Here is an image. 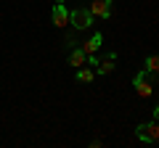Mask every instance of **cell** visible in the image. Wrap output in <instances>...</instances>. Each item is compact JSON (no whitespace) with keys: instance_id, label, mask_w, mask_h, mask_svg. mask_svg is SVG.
<instances>
[{"instance_id":"11","label":"cell","mask_w":159,"mask_h":148,"mask_svg":"<svg viewBox=\"0 0 159 148\" xmlns=\"http://www.w3.org/2000/svg\"><path fill=\"white\" fill-rule=\"evenodd\" d=\"M154 116H157V119H159V108H154Z\"/></svg>"},{"instance_id":"5","label":"cell","mask_w":159,"mask_h":148,"mask_svg":"<svg viewBox=\"0 0 159 148\" xmlns=\"http://www.w3.org/2000/svg\"><path fill=\"white\" fill-rule=\"evenodd\" d=\"M53 24H56V27H66L69 24V13H66V8H64V3H56V6H53Z\"/></svg>"},{"instance_id":"9","label":"cell","mask_w":159,"mask_h":148,"mask_svg":"<svg viewBox=\"0 0 159 148\" xmlns=\"http://www.w3.org/2000/svg\"><path fill=\"white\" fill-rule=\"evenodd\" d=\"M93 77H96V74H93L90 69H80L77 72V82H93Z\"/></svg>"},{"instance_id":"12","label":"cell","mask_w":159,"mask_h":148,"mask_svg":"<svg viewBox=\"0 0 159 148\" xmlns=\"http://www.w3.org/2000/svg\"><path fill=\"white\" fill-rule=\"evenodd\" d=\"M56 3H64V0H56Z\"/></svg>"},{"instance_id":"8","label":"cell","mask_w":159,"mask_h":148,"mask_svg":"<svg viewBox=\"0 0 159 148\" xmlns=\"http://www.w3.org/2000/svg\"><path fill=\"white\" fill-rule=\"evenodd\" d=\"M114 61H117V56L114 53H109V56H103L101 61H98V74H109L114 69Z\"/></svg>"},{"instance_id":"4","label":"cell","mask_w":159,"mask_h":148,"mask_svg":"<svg viewBox=\"0 0 159 148\" xmlns=\"http://www.w3.org/2000/svg\"><path fill=\"white\" fill-rule=\"evenodd\" d=\"M146 69H143V72H138L135 74V77H133V87H135V93H138V95H141V98H148V95H151V85H148V82H146Z\"/></svg>"},{"instance_id":"3","label":"cell","mask_w":159,"mask_h":148,"mask_svg":"<svg viewBox=\"0 0 159 148\" xmlns=\"http://www.w3.org/2000/svg\"><path fill=\"white\" fill-rule=\"evenodd\" d=\"M90 13H93V19H101V21L111 19V0H93Z\"/></svg>"},{"instance_id":"1","label":"cell","mask_w":159,"mask_h":148,"mask_svg":"<svg viewBox=\"0 0 159 148\" xmlns=\"http://www.w3.org/2000/svg\"><path fill=\"white\" fill-rule=\"evenodd\" d=\"M135 135H138V140H141V143H159V119L141 124L135 130Z\"/></svg>"},{"instance_id":"7","label":"cell","mask_w":159,"mask_h":148,"mask_svg":"<svg viewBox=\"0 0 159 148\" xmlns=\"http://www.w3.org/2000/svg\"><path fill=\"white\" fill-rule=\"evenodd\" d=\"M101 40H103V37H101V34L96 32V34H93V37H90L88 42H82V50H85L88 56H93V53H96L98 48H101Z\"/></svg>"},{"instance_id":"6","label":"cell","mask_w":159,"mask_h":148,"mask_svg":"<svg viewBox=\"0 0 159 148\" xmlns=\"http://www.w3.org/2000/svg\"><path fill=\"white\" fill-rule=\"evenodd\" d=\"M69 63H72V66H85L88 53L82 50V48H72V50H69Z\"/></svg>"},{"instance_id":"2","label":"cell","mask_w":159,"mask_h":148,"mask_svg":"<svg viewBox=\"0 0 159 148\" xmlns=\"http://www.w3.org/2000/svg\"><path fill=\"white\" fill-rule=\"evenodd\" d=\"M90 24H93L90 8H74V11H72V27L74 29H88Z\"/></svg>"},{"instance_id":"10","label":"cell","mask_w":159,"mask_h":148,"mask_svg":"<svg viewBox=\"0 0 159 148\" xmlns=\"http://www.w3.org/2000/svg\"><path fill=\"white\" fill-rule=\"evenodd\" d=\"M146 72H159V56H148L146 58Z\"/></svg>"}]
</instances>
